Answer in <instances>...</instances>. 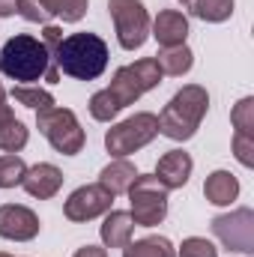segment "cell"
<instances>
[{
  "label": "cell",
  "instance_id": "21",
  "mask_svg": "<svg viewBox=\"0 0 254 257\" xmlns=\"http://www.w3.org/2000/svg\"><path fill=\"white\" fill-rule=\"evenodd\" d=\"M12 99H15L18 105H24V108H33V111H45V108L54 105V96H51L48 90H42V87H30V84H18V87H12Z\"/></svg>",
  "mask_w": 254,
  "mask_h": 257
},
{
  "label": "cell",
  "instance_id": "22",
  "mask_svg": "<svg viewBox=\"0 0 254 257\" xmlns=\"http://www.w3.org/2000/svg\"><path fill=\"white\" fill-rule=\"evenodd\" d=\"M27 138H30L27 126L12 117V120H6V123L0 126V150H3V153H18V150L27 147Z\"/></svg>",
  "mask_w": 254,
  "mask_h": 257
},
{
  "label": "cell",
  "instance_id": "32",
  "mask_svg": "<svg viewBox=\"0 0 254 257\" xmlns=\"http://www.w3.org/2000/svg\"><path fill=\"white\" fill-rule=\"evenodd\" d=\"M3 99H6V90H3V84H0V102H3Z\"/></svg>",
  "mask_w": 254,
  "mask_h": 257
},
{
  "label": "cell",
  "instance_id": "16",
  "mask_svg": "<svg viewBox=\"0 0 254 257\" xmlns=\"http://www.w3.org/2000/svg\"><path fill=\"white\" fill-rule=\"evenodd\" d=\"M203 194L209 203L215 206H230L239 194V180L230 174V171H212L203 183Z\"/></svg>",
  "mask_w": 254,
  "mask_h": 257
},
{
  "label": "cell",
  "instance_id": "2",
  "mask_svg": "<svg viewBox=\"0 0 254 257\" xmlns=\"http://www.w3.org/2000/svg\"><path fill=\"white\" fill-rule=\"evenodd\" d=\"M0 72L12 81H21V84H30V81H51L57 84L60 81V72L51 60V51L45 48L42 39L30 36V33H15L3 51H0Z\"/></svg>",
  "mask_w": 254,
  "mask_h": 257
},
{
  "label": "cell",
  "instance_id": "24",
  "mask_svg": "<svg viewBox=\"0 0 254 257\" xmlns=\"http://www.w3.org/2000/svg\"><path fill=\"white\" fill-rule=\"evenodd\" d=\"M42 6L48 9V15L63 18L66 24H75L87 15V0H42Z\"/></svg>",
  "mask_w": 254,
  "mask_h": 257
},
{
  "label": "cell",
  "instance_id": "17",
  "mask_svg": "<svg viewBox=\"0 0 254 257\" xmlns=\"http://www.w3.org/2000/svg\"><path fill=\"white\" fill-rule=\"evenodd\" d=\"M135 177H138L135 165L126 162V159H117V162H111V165L102 168V174H99V186H105L108 192L117 197V194L129 192V186L135 183Z\"/></svg>",
  "mask_w": 254,
  "mask_h": 257
},
{
  "label": "cell",
  "instance_id": "28",
  "mask_svg": "<svg viewBox=\"0 0 254 257\" xmlns=\"http://www.w3.org/2000/svg\"><path fill=\"white\" fill-rule=\"evenodd\" d=\"M233 156H236L245 168H251L254 165V138L251 135H239V132H233Z\"/></svg>",
  "mask_w": 254,
  "mask_h": 257
},
{
  "label": "cell",
  "instance_id": "10",
  "mask_svg": "<svg viewBox=\"0 0 254 257\" xmlns=\"http://www.w3.org/2000/svg\"><path fill=\"white\" fill-rule=\"evenodd\" d=\"M111 203H114V194L108 192L105 186L93 183V186H81V189H75L69 194L63 212L69 221H90V218L105 215L111 209Z\"/></svg>",
  "mask_w": 254,
  "mask_h": 257
},
{
  "label": "cell",
  "instance_id": "1",
  "mask_svg": "<svg viewBox=\"0 0 254 257\" xmlns=\"http://www.w3.org/2000/svg\"><path fill=\"white\" fill-rule=\"evenodd\" d=\"M159 81H162V69L156 63V57H144V60H135V63L117 69L114 78H111V84L105 90L93 93V99H90L93 120L111 123L126 105L138 102L144 93H150L153 87H159Z\"/></svg>",
  "mask_w": 254,
  "mask_h": 257
},
{
  "label": "cell",
  "instance_id": "7",
  "mask_svg": "<svg viewBox=\"0 0 254 257\" xmlns=\"http://www.w3.org/2000/svg\"><path fill=\"white\" fill-rule=\"evenodd\" d=\"M156 135H159V117L150 114V111H141V114H132L129 120L108 128L105 132V147H108L111 156L126 159L132 153H138L141 147H147Z\"/></svg>",
  "mask_w": 254,
  "mask_h": 257
},
{
  "label": "cell",
  "instance_id": "33",
  "mask_svg": "<svg viewBox=\"0 0 254 257\" xmlns=\"http://www.w3.org/2000/svg\"><path fill=\"white\" fill-rule=\"evenodd\" d=\"M0 257H12V254H6V251H0Z\"/></svg>",
  "mask_w": 254,
  "mask_h": 257
},
{
  "label": "cell",
  "instance_id": "18",
  "mask_svg": "<svg viewBox=\"0 0 254 257\" xmlns=\"http://www.w3.org/2000/svg\"><path fill=\"white\" fill-rule=\"evenodd\" d=\"M156 63L162 69V75H174V78H180V75H186L194 63V54H191L189 45H171V48H162L159 54H156Z\"/></svg>",
  "mask_w": 254,
  "mask_h": 257
},
{
  "label": "cell",
  "instance_id": "5",
  "mask_svg": "<svg viewBox=\"0 0 254 257\" xmlns=\"http://www.w3.org/2000/svg\"><path fill=\"white\" fill-rule=\"evenodd\" d=\"M168 192L165 183L156 174H138L135 183L129 186V200H132V218L141 227H156L168 215Z\"/></svg>",
  "mask_w": 254,
  "mask_h": 257
},
{
  "label": "cell",
  "instance_id": "12",
  "mask_svg": "<svg viewBox=\"0 0 254 257\" xmlns=\"http://www.w3.org/2000/svg\"><path fill=\"white\" fill-rule=\"evenodd\" d=\"M21 186H24V192L30 194V197L48 200V197H54V194L60 192V186H63V174H60V168H57V165L39 162V165L27 168V174H24Z\"/></svg>",
  "mask_w": 254,
  "mask_h": 257
},
{
  "label": "cell",
  "instance_id": "23",
  "mask_svg": "<svg viewBox=\"0 0 254 257\" xmlns=\"http://www.w3.org/2000/svg\"><path fill=\"white\" fill-rule=\"evenodd\" d=\"M24 174H27V165H24L21 156H15V153L0 156V189H15V186H21Z\"/></svg>",
  "mask_w": 254,
  "mask_h": 257
},
{
  "label": "cell",
  "instance_id": "3",
  "mask_svg": "<svg viewBox=\"0 0 254 257\" xmlns=\"http://www.w3.org/2000/svg\"><path fill=\"white\" fill-rule=\"evenodd\" d=\"M108 45L102 36L96 33H72L60 39V45L54 48L51 60L57 66L60 75L78 78V81H96L105 69H108Z\"/></svg>",
  "mask_w": 254,
  "mask_h": 257
},
{
  "label": "cell",
  "instance_id": "25",
  "mask_svg": "<svg viewBox=\"0 0 254 257\" xmlns=\"http://www.w3.org/2000/svg\"><path fill=\"white\" fill-rule=\"evenodd\" d=\"M230 120H233V128H236L239 135H251L254 138V99L251 96H245V99L233 108Z\"/></svg>",
  "mask_w": 254,
  "mask_h": 257
},
{
  "label": "cell",
  "instance_id": "6",
  "mask_svg": "<svg viewBox=\"0 0 254 257\" xmlns=\"http://www.w3.org/2000/svg\"><path fill=\"white\" fill-rule=\"evenodd\" d=\"M36 126H39V132L48 138V144H51L57 153H63V156H75V153L84 150L87 135H84V128L78 123L75 111H69V108L51 105V108H45V111H36Z\"/></svg>",
  "mask_w": 254,
  "mask_h": 257
},
{
  "label": "cell",
  "instance_id": "4",
  "mask_svg": "<svg viewBox=\"0 0 254 257\" xmlns=\"http://www.w3.org/2000/svg\"><path fill=\"white\" fill-rule=\"evenodd\" d=\"M206 108H209V93L197 84H186L159 114V132L171 141H189L200 128Z\"/></svg>",
  "mask_w": 254,
  "mask_h": 257
},
{
  "label": "cell",
  "instance_id": "26",
  "mask_svg": "<svg viewBox=\"0 0 254 257\" xmlns=\"http://www.w3.org/2000/svg\"><path fill=\"white\" fill-rule=\"evenodd\" d=\"M180 257H218V248L203 236H189L180 245Z\"/></svg>",
  "mask_w": 254,
  "mask_h": 257
},
{
  "label": "cell",
  "instance_id": "19",
  "mask_svg": "<svg viewBox=\"0 0 254 257\" xmlns=\"http://www.w3.org/2000/svg\"><path fill=\"white\" fill-rule=\"evenodd\" d=\"M123 257H177V248L168 236H144L138 242H129Z\"/></svg>",
  "mask_w": 254,
  "mask_h": 257
},
{
  "label": "cell",
  "instance_id": "8",
  "mask_svg": "<svg viewBox=\"0 0 254 257\" xmlns=\"http://www.w3.org/2000/svg\"><path fill=\"white\" fill-rule=\"evenodd\" d=\"M108 12L114 18L117 39L126 51H135L150 36V12L141 0H108Z\"/></svg>",
  "mask_w": 254,
  "mask_h": 257
},
{
  "label": "cell",
  "instance_id": "30",
  "mask_svg": "<svg viewBox=\"0 0 254 257\" xmlns=\"http://www.w3.org/2000/svg\"><path fill=\"white\" fill-rule=\"evenodd\" d=\"M18 12V0H0V18H9Z\"/></svg>",
  "mask_w": 254,
  "mask_h": 257
},
{
  "label": "cell",
  "instance_id": "14",
  "mask_svg": "<svg viewBox=\"0 0 254 257\" xmlns=\"http://www.w3.org/2000/svg\"><path fill=\"white\" fill-rule=\"evenodd\" d=\"M191 168H194V162H191L189 153L171 150V153H165V156L159 159L156 177L165 183V189H183V186L189 183V177H191Z\"/></svg>",
  "mask_w": 254,
  "mask_h": 257
},
{
  "label": "cell",
  "instance_id": "29",
  "mask_svg": "<svg viewBox=\"0 0 254 257\" xmlns=\"http://www.w3.org/2000/svg\"><path fill=\"white\" fill-rule=\"evenodd\" d=\"M72 257H108V251L99 248V245H84V248H78Z\"/></svg>",
  "mask_w": 254,
  "mask_h": 257
},
{
  "label": "cell",
  "instance_id": "15",
  "mask_svg": "<svg viewBox=\"0 0 254 257\" xmlns=\"http://www.w3.org/2000/svg\"><path fill=\"white\" fill-rule=\"evenodd\" d=\"M132 233H135V218L132 212L123 209H108L102 227H99V236L105 242V248H126L132 242Z\"/></svg>",
  "mask_w": 254,
  "mask_h": 257
},
{
  "label": "cell",
  "instance_id": "11",
  "mask_svg": "<svg viewBox=\"0 0 254 257\" xmlns=\"http://www.w3.org/2000/svg\"><path fill=\"white\" fill-rule=\"evenodd\" d=\"M39 233V215L21 203L0 206V236L12 242H30Z\"/></svg>",
  "mask_w": 254,
  "mask_h": 257
},
{
  "label": "cell",
  "instance_id": "9",
  "mask_svg": "<svg viewBox=\"0 0 254 257\" xmlns=\"http://www.w3.org/2000/svg\"><path fill=\"white\" fill-rule=\"evenodd\" d=\"M212 233L221 239V245H227L230 251H254V212L248 206H239L227 215H215L212 218Z\"/></svg>",
  "mask_w": 254,
  "mask_h": 257
},
{
  "label": "cell",
  "instance_id": "34",
  "mask_svg": "<svg viewBox=\"0 0 254 257\" xmlns=\"http://www.w3.org/2000/svg\"><path fill=\"white\" fill-rule=\"evenodd\" d=\"M180 3H186V6H189V3H191V0H180Z\"/></svg>",
  "mask_w": 254,
  "mask_h": 257
},
{
  "label": "cell",
  "instance_id": "20",
  "mask_svg": "<svg viewBox=\"0 0 254 257\" xmlns=\"http://www.w3.org/2000/svg\"><path fill=\"white\" fill-rule=\"evenodd\" d=\"M191 15H197L200 21L209 24H221L233 15V0H191L189 3Z\"/></svg>",
  "mask_w": 254,
  "mask_h": 257
},
{
  "label": "cell",
  "instance_id": "27",
  "mask_svg": "<svg viewBox=\"0 0 254 257\" xmlns=\"http://www.w3.org/2000/svg\"><path fill=\"white\" fill-rule=\"evenodd\" d=\"M18 15L24 18V21H30V24H48V9L42 6V0H18Z\"/></svg>",
  "mask_w": 254,
  "mask_h": 257
},
{
  "label": "cell",
  "instance_id": "13",
  "mask_svg": "<svg viewBox=\"0 0 254 257\" xmlns=\"http://www.w3.org/2000/svg\"><path fill=\"white\" fill-rule=\"evenodd\" d=\"M150 27H153V36H156V42H159L162 48L186 45V36H189V18H186L180 9H162Z\"/></svg>",
  "mask_w": 254,
  "mask_h": 257
},
{
  "label": "cell",
  "instance_id": "31",
  "mask_svg": "<svg viewBox=\"0 0 254 257\" xmlns=\"http://www.w3.org/2000/svg\"><path fill=\"white\" fill-rule=\"evenodd\" d=\"M12 117H15V114H12V108L6 105V99H3V102H0V126H3L6 120H12Z\"/></svg>",
  "mask_w": 254,
  "mask_h": 257
}]
</instances>
